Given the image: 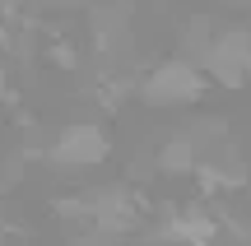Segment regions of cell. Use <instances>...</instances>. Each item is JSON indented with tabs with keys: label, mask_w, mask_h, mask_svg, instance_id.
Segmentation results:
<instances>
[{
	"label": "cell",
	"mask_w": 251,
	"mask_h": 246,
	"mask_svg": "<svg viewBox=\"0 0 251 246\" xmlns=\"http://www.w3.org/2000/svg\"><path fill=\"white\" fill-rule=\"evenodd\" d=\"M140 93L149 107H191V102H205L209 79L191 56H168V61H153L140 74Z\"/></svg>",
	"instance_id": "6da1fadb"
},
{
	"label": "cell",
	"mask_w": 251,
	"mask_h": 246,
	"mask_svg": "<svg viewBox=\"0 0 251 246\" xmlns=\"http://www.w3.org/2000/svg\"><path fill=\"white\" fill-rule=\"evenodd\" d=\"M112 158V135L98 121H65L51 139H47V167L56 172H93Z\"/></svg>",
	"instance_id": "7a4b0ae2"
},
{
	"label": "cell",
	"mask_w": 251,
	"mask_h": 246,
	"mask_svg": "<svg viewBox=\"0 0 251 246\" xmlns=\"http://www.w3.org/2000/svg\"><path fill=\"white\" fill-rule=\"evenodd\" d=\"M196 163H200V139L196 135H168L153 154V167L163 177H196Z\"/></svg>",
	"instance_id": "3957f363"
},
{
	"label": "cell",
	"mask_w": 251,
	"mask_h": 246,
	"mask_svg": "<svg viewBox=\"0 0 251 246\" xmlns=\"http://www.w3.org/2000/svg\"><path fill=\"white\" fill-rule=\"evenodd\" d=\"M42 56L56 65V70H79V65H84V51H79V42H70L65 33H47V46H42Z\"/></svg>",
	"instance_id": "277c9868"
},
{
	"label": "cell",
	"mask_w": 251,
	"mask_h": 246,
	"mask_svg": "<svg viewBox=\"0 0 251 246\" xmlns=\"http://www.w3.org/2000/svg\"><path fill=\"white\" fill-rule=\"evenodd\" d=\"M228 5H237V9H251V0H228Z\"/></svg>",
	"instance_id": "5b68a950"
}]
</instances>
